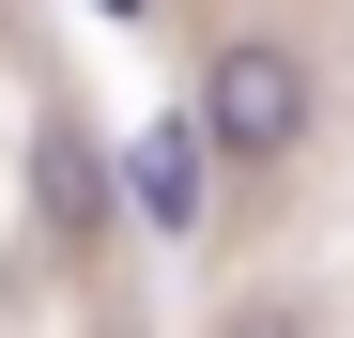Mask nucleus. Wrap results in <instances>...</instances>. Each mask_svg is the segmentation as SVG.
<instances>
[{
    "label": "nucleus",
    "mask_w": 354,
    "mask_h": 338,
    "mask_svg": "<svg viewBox=\"0 0 354 338\" xmlns=\"http://www.w3.org/2000/svg\"><path fill=\"white\" fill-rule=\"evenodd\" d=\"M324 123V77H308V46H277V31H216V62H201V108H185V139L201 154H292Z\"/></svg>",
    "instance_id": "obj_1"
},
{
    "label": "nucleus",
    "mask_w": 354,
    "mask_h": 338,
    "mask_svg": "<svg viewBox=\"0 0 354 338\" xmlns=\"http://www.w3.org/2000/svg\"><path fill=\"white\" fill-rule=\"evenodd\" d=\"M31 200H46V231H62V246H93V231H108V169H93V139H77V123H46V139H31Z\"/></svg>",
    "instance_id": "obj_2"
},
{
    "label": "nucleus",
    "mask_w": 354,
    "mask_h": 338,
    "mask_svg": "<svg viewBox=\"0 0 354 338\" xmlns=\"http://www.w3.org/2000/svg\"><path fill=\"white\" fill-rule=\"evenodd\" d=\"M124 185H139V215H154V231H201V139H185V123H154Z\"/></svg>",
    "instance_id": "obj_3"
},
{
    "label": "nucleus",
    "mask_w": 354,
    "mask_h": 338,
    "mask_svg": "<svg viewBox=\"0 0 354 338\" xmlns=\"http://www.w3.org/2000/svg\"><path fill=\"white\" fill-rule=\"evenodd\" d=\"M231 338H308V323H292V308H247V323H231Z\"/></svg>",
    "instance_id": "obj_4"
}]
</instances>
